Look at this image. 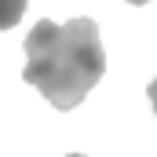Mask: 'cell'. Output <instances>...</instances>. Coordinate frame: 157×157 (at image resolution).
Returning a JSON list of instances; mask_svg holds the SVG:
<instances>
[{"instance_id":"6da1fadb","label":"cell","mask_w":157,"mask_h":157,"mask_svg":"<svg viewBox=\"0 0 157 157\" xmlns=\"http://www.w3.org/2000/svg\"><path fill=\"white\" fill-rule=\"evenodd\" d=\"M106 51L99 26L91 18H73L66 26L40 18L26 37V70L22 77L33 84L55 110H73L88 91L102 80Z\"/></svg>"},{"instance_id":"7a4b0ae2","label":"cell","mask_w":157,"mask_h":157,"mask_svg":"<svg viewBox=\"0 0 157 157\" xmlns=\"http://www.w3.org/2000/svg\"><path fill=\"white\" fill-rule=\"evenodd\" d=\"M22 15H26V0H0V33L11 29Z\"/></svg>"},{"instance_id":"3957f363","label":"cell","mask_w":157,"mask_h":157,"mask_svg":"<svg viewBox=\"0 0 157 157\" xmlns=\"http://www.w3.org/2000/svg\"><path fill=\"white\" fill-rule=\"evenodd\" d=\"M150 102H154V113H157V80L150 84Z\"/></svg>"},{"instance_id":"277c9868","label":"cell","mask_w":157,"mask_h":157,"mask_svg":"<svg viewBox=\"0 0 157 157\" xmlns=\"http://www.w3.org/2000/svg\"><path fill=\"white\" fill-rule=\"evenodd\" d=\"M128 4H135V7H143V4H150V0H128Z\"/></svg>"},{"instance_id":"5b68a950","label":"cell","mask_w":157,"mask_h":157,"mask_svg":"<svg viewBox=\"0 0 157 157\" xmlns=\"http://www.w3.org/2000/svg\"><path fill=\"white\" fill-rule=\"evenodd\" d=\"M70 157H84V154H70Z\"/></svg>"}]
</instances>
